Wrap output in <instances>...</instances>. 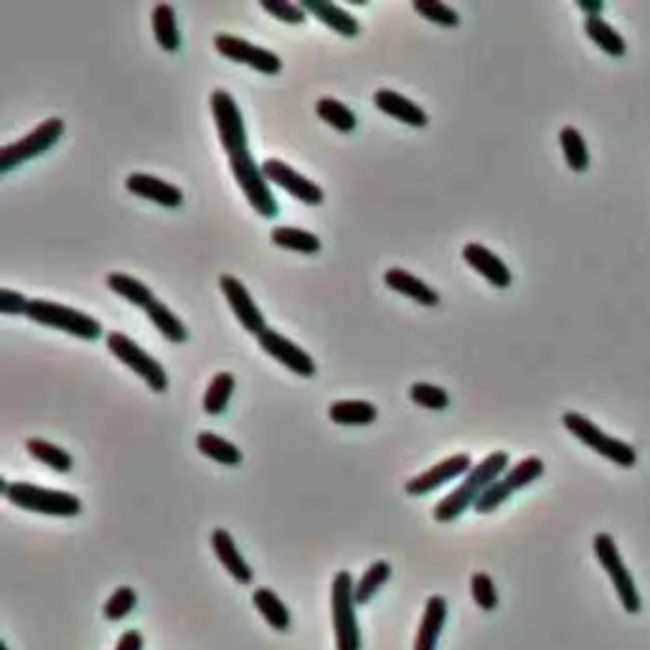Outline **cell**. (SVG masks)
<instances>
[{"label": "cell", "mask_w": 650, "mask_h": 650, "mask_svg": "<svg viewBox=\"0 0 650 650\" xmlns=\"http://www.w3.org/2000/svg\"><path fill=\"white\" fill-rule=\"evenodd\" d=\"M219 285H221V292H224V298L229 300V305H232L237 320L244 325V331L252 333V336H257V338L262 336V333L267 331L265 315L259 313V308L254 305L252 295L247 292V287H244L234 275H221Z\"/></svg>", "instance_id": "13"}, {"label": "cell", "mask_w": 650, "mask_h": 650, "mask_svg": "<svg viewBox=\"0 0 650 650\" xmlns=\"http://www.w3.org/2000/svg\"><path fill=\"white\" fill-rule=\"evenodd\" d=\"M409 397H412L414 404L427 409H445L447 404H450V397H447L445 389L432 384H414L412 389H409Z\"/></svg>", "instance_id": "39"}, {"label": "cell", "mask_w": 650, "mask_h": 650, "mask_svg": "<svg viewBox=\"0 0 650 650\" xmlns=\"http://www.w3.org/2000/svg\"><path fill=\"white\" fill-rule=\"evenodd\" d=\"M229 166H232L234 178H237V183L242 186L244 196H247L249 204L254 206V211L265 216V219L277 216L275 196H272L270 186H267V178L265 173H262V166L254 163L249 150H244V153H237V155H229Z\"/></svg>", "instance_id": "7"}, {"label": "cell", "mask_w": 650, "mask_h": 650, "mask_svg": "<svg viewBox=\"0 0 650 650\" xmlns=\"http://www.w3.org/2000/svg\"><path fill=\"white\" fill-rule=\"evenodd\" d=\"M125 186L135 196H143V199L155 201V204L168 206V209H176V206L183 204V193L176 186L160 181L155 176H148V173H130Z\"/></svg>", "instance_id": "17"}, {"label": "cell", "mask_w": 650, "mask_h": 650, "mask_svg": "<svg viewBox=\"0 0 650 650\" xmlns=\"http://www.w3.org/2000/svg\"><path fill=\"white\" fill-rule=\"evenodd\" d=\"M374 105L379 107L381 112H386V115L397 117L399 122H407V125L412 127L427 125L425 110L414 105L412 100H407V97H402L399 92H392V89H379V92L374 94Z\"/></svg>", "instance_id": "21"}, {"label": "cell", "mask_w": 650, "mask_h": 650, "mask_svg": "<svg viewBox=\"0 0 650 650\" xmlns=\"http://www.w3.org/2000/svg\"><path fill=\"white\" fill-rule=\"evenodd\" d=\"M252 602L259 610V615L265 617L272 628L280 630V633H287V630H290V610H287V605L275 595V592L267 590V587H259V590H254Z\"/></svg>", "instance_id": "24"}, {"label": "cell", "mask_w": 650, "mask_h": 650, "mask_svg": "<svg viewBox=\"0 0 650 650\" xmlns=\"http://www.w3.org/2000/svg\"><path fill=\"white\" fill-rule=\"evenodd\" d=\"M214 46L221 56H226V59H232V61H239V64H249V67H254L257 72L277 74L282 69V61L275 51H267V49H262V46L249 44V41L239 39V36L216 34Z\"/></svg>", "instance_id": "12"}, {"label": "cell", "mask_w": 650, "mask_h": 650, "mask_svg": "<svg viewBox=\"0 0 650 650\" xmlns=\"http://www.w3.org/2000/svg\"><path fill=\"white\" fill-rule=\"evenodd\" d=\"M389 577H392V567H389V562L371 564V567L366 569L364 577H361V582L356 584V592H353V595H356V605H366Z\"/></svg>", "instance_id": "36"}, {"label": "cell", "mask_w": 650, "mask_h": 650, "mask_svg": "<svg viewBox=\"0 0 650 650\" xmlns=\"http://www.w3.org/2000/svg\"><path fill=\"white\" fill-rule=\"evenodd\" d=\"M143 645V635H140L138 630H127V633L117 640L115 650H143Z\"/></svg>", "instance_id": "43"}, {"label": "cell", "mask_w": 650, "mask_h": 650, "mask_svg": "<svg viewBox=\"0 0 650 650\" xmlns=\"http://www.w3.org/2000/svg\"><path fill=\"white\" fill-rule=\"evenodd\" d=\"M541 475H544V463H541V458H524L518 465H513L503 478H498L496 483H493L491 488L478 498L475 511L478 513L496 511V508L501 506L511 493L521 491V488H526L529 483L539 480Z\"/></svg>", "instance_id": "10"}, {"label": "cell", "mask_w": 650, "mask_h": 650, "mask_svg": "<svg viewBox=\"0 0 650 650\" xmlns=\"http://www.w3.org/2000/svg\"><path fill=\"white\" fill-rule=\"evenodd\" d=\"M234 392V376L229 374V371H221V374H216L214 379H211L209 389H206V397H204V409L209 414H221L226 409V404H229V397H232Z\"/></svg>", "instance_id": "35"}, {"label": "cell", "mask_w": 650, "mask_h": 650, "mask_svg": "<svg viewBox=\"0 0 650 650\" xmlns=\"http://www.w3.org/2000/svg\"><path fill=\"white\" fill-rule=\"evenodd\" d=\"M559 143H562L564 158H567L569 168H572L574 173H584L590 168V150H587V143H584L582 133H579L577 127H562Z\"/></svg>", "instance_id": "29"}, {"label": "cell", "mask_w": 650, "mask_h": 650, "mask_svg": "<svg viewBox=\"0 0 650 650\" xmlns=\"http://www.w3.org/2000/svg\"><path fill=\"white\" fill-rule=\"evenodd\" d=\"M508 468V455L506 452H493L480 465H475L468 473V478L463 480L460 488L450 493L447 498H442L435 506V521L440 524H447V521H455L458 516H463L470 506L478 503V498L483 496L498 478H501L503 470Z\"/></svg>", "instance_id": "1"}, {"label": "cell", "mask_w": 650, "mask_h": 650, "mask_svg": "<svg viewBox=\"0 0 650 650\" xmlns=\"http://www.w3.org/2000/svg\"><path fill=\"white\" fill-rule=\"evenodd\" d=\"M107 348H110L115 359H120L122 364L130 366L138 376H143L145 384H148L153 392H166L168 376L166 371H163V366H160L153 356H148L133 338H127L125 333L120 331H112L107 333Z\"/></svg>", "instance_id": "8"}, {"label": "cell", "mask_w": 650, "mask_h": 650, "mask_svg": "<svg viewBox=\"0 0 650 650\" xmlns=\"http://www.w3.org/2000/svg\"><path fill=\"white\" fill-rule=\"evenodd\" d=\"M211 546H214L216 557H219V562L224 564L226 572L232 574L239 584L252 582V569H249V564L244 562V557L239 554L237 544H234V539L229 531L216 529L214 534H211Z\"/></svg>", "instance_id": "20"}, {"label": "cell", "mask_w": 650, "mask_h": 650, "mask_svg": "<svg viewBox=\"0 0 650 650\" xmlns=\"http://www.w3.org/2000/svg\"><path fill=\"white\" fill-rule=\"evenodd\" d=\"M26 450L31 458H36L39 463L49 465V468L56 470V473H69L74 465L72 455H69L67 450H61V447L51 445V442H46V440H39V437H31V440H26Z\"/></svg>", "instance_id": "28"}, {"label": "cell", "mask_w": 650, "mask_h": 650, "mask_svg": "<svg viewBox=\"0 0 650 650\" xmlns=\"http://www.w3.org/2000/svg\"><path fill=\"white\" fill-rule=\"evenodd\" d=\"M61 135H64V122H61L59 117H49V120L36 127L34 133L0 150V173H8L11 168L21 166L26 160L41 155L44 150H49Z\"/></svg>", "instance_id": "9"}, {"label": "cell", "mask_w": 650, "mask_h": 650, "mask_svg": "<svg viewBox=\"0 0 650 650\" xmlns=\"http://www.w3.org/2000/svg\"><path fill=\"white\" fill-rule=\"evenodd\" d=\"M577 6L587 13V18L600 16L605 11V0H577Z\"/></svg>", "instance_id": "44"}, {"label": "cell", "mask_w": 650, "mask_h": 650, "mask_svg": "<svg viewBox=\"0 0 650 650\" xmlns=\"http://www.w3.org/2000/svg\"><path fill=\"white\" fill-rule=\"evenodd\" d=\"M262 173H265V178L270 183H277L280 188H285L287 193H292L295 199H300L303 204H320L323 201V188L318 186V183L308 181L305 176H300L298 171H292L287 163H282V160H265L262 163Z\"/></svg>", "instance_id": "14"}, {"label": "cell", "mask_w": 650, "mask_h": 650, "mask_svg": "<svg viewBox=\"0 0 650 650\" xmlns=\"http://www.w3.org/2000/svg\"><path fill=\"white\" fill-rule=\"evenodd\" d=\"M196 447H199L201 455H206V458L216 460V463L221 465L242 463V452H239V447H234L232 442H226L224 437L211 435V432H201V435L196 437Z\"/></svg>", "instance_id": "32"}, {"label": "cell", "mask_w": 650, "mask_h": 650, "mask_svg": "<svg viewBox=\"0 0 650 650\" xmlns=\"http://www.w3.org/2000/svg\"><path fill=\"white\" fill-rule=\"evenodd\" d=\"M259 346H262V351L265 353H270L272 359H277L280 364H285L287 369L295 371V374H300V376L315 374V361L310 359L303 348L295 346L292 341H287V338L280 336V333H275L267 328V331L259 336Z\"/></svg>", "instance_id": "15"}, {"label": "cell", "mask_w": 650, "mask_h": 650, "mask_svg": "<svg viewBox=\"0 0 650 650\" xmlns=\"http://www.w3.org/2000/svg\"><path fill=\"white\" fill-rule=\"evenodd\" d=\"M259 6L285 23H303L305 21V11H303V6H298V3H287V0H262Z\"/></svg>", "instance_id": "41"}, {"label": "cell", "mask_w": 650, "mask_h": 650, "mask_svg": "<svg viewBox=\"0 0 650 650\" xmlns=\"http://www.w3.org/2000/svg\"><path fill=\"white\" fill-rule=\"evenodd\" d=\"M28 305H31V300H26L21 295V292H13V290H0V313H28Z\"/></svg>", "instance_id": "42"}, {"label": "cell", "mask_w": 650, "mask_h": 650, "mask_svg": "<svg viewBox=\"0 0 650 650\" xmlns=\"http://www.w3.org/2000/svg\"><path fill=\"white\" fill-rule=\"evenodd\" d=\"M0 650H8V645L6 643H0Z\"/></svg>", "instance_id": "45"}, {"label": "cell", "mask_w": 650, "mask_h": 650, "mask_svg": "<svg viewBox=\"0 0 650 650\" xmlns=\"http://www.w3.org/2000/svg\"><path fill=\"white\" fill-rule=\"evenodd\" d=\"M584 31H587V36H590L592 41H595L597 46H600L605 54L615 56V59H620V56H625V51H628V44H625V39L620 34H617L615 28L610 26L607 21H602L600 16H590L587 21H584Z\"/></svg>", "instance_id": "25"}, {"label": "cell", "mask_w": 650, "mask_h": 650, "mask_svg": "<svg viewBox=\"0 0 650 650\" xmlns=\"http://www.w3.org/2000/svg\"><path fill=\"white\" fill-rule=\"evenodd\" d=\"M447 620V602L445 597L435 595L427 600L425 615H422V623H419L417 630V643H414V650H435L437 640H440L442 628H445Z\"/></svg>", "instance_id": "19"}, {"label": "cell", "mask_w": 650, "mask_h": 650, "mask_svg": "<svg viewBox=\"0 0 650 650\" xmlns=\"http://www.w3.org/2000/svg\"><path fill=\"white\" fill-rule=\"evenodd\" d=\"M135 605H138V595H135L133 587H120V590H115V595L105 602V610L102 612H105V617L110 623H117V620H125V617L135 610Z\"/></svg>", "instance_id": "38"}, {"label": "cell", "mask_w": 650, "mask_h": 650, "mask_svg": "<svg viewBox=\"0 0 650 650\" xmlns=\"http://www.w3.org/2000/svg\"><path fill=\"white\" fill-rule=\"evenodd\" d=\"M305 13H313L318 16L325 26H331L333 31L343 36H356L359 34V21L346 11V8L336 6V3H328V0H303L300 3Z\"/></svg>", "instance_id": "22"}, {"label": "cell", "mask_w": 650, "mask_h": 650, "mask_svg": "<svg viewBox=\"0 0 650 650\" xmlns=\"http://www.w3.org/2000/svg\"><path fill=\"white\" fill-rule=\"evenodd\" d=\"M414 11H417L419 16H425L427 21L437 23V26L455 28L460 23L458 11L440 3V0H414Z\"/></svg>", "instance_id": "37"}, {"label": "cell", "mask_w": 650, "mask_h": 650, "mask_svg": "<svg viewBox=\"0 0 650 650\" xmlns=\"http://www.w3.org/2000/svg\"><path fill=\"white\" fill-rule=\"evenodd\" d=\"M211 112H214L216 130H219V140L224 145L226 155H237L247 150V130H244L242 112H239L237 102L229 92L216 89L211 94Z\"/></svg>", "instance_id": "11"}, {"label": "cell", "mask_w": 650, "mask_h": 650, "mask_svg": "<svg viewBox=\"0 0 650 650\" xmlns=\"http://www.w3.org/2000/svg\"><path fill=\"white\" fill-rule=\"evenodd\" d=\"M386 285L392 287V290L402 292V295H407V298L417 300V303L422 305H437L440 303V295H437L435 290H432L430 285H425V282L419 280V277L409 275L407 270H399V267H394V270L386 272Z\"/></svg>", "instance_id": "23"}, {"label": "cell", "mask_w": 650, "mask_h": 650, "mask_svg": "<svg viewBox=\"0 0 650 650\" xmlns=\"http://www.w3.org/2000/svg\"><path fill=\"white\" fill-rule=\"evenodd\" d=\"M315 112H318L320 120H325L331 127L341 130V133H351L353 127H356V115L343 102L333 100V97H320L315 102Z\"/></svg>", "instance_id": "34"}, {"label": "cell", "mask_w": 650, "mask_h": 650, "mask_svg": "<svg viewBox=\"0 0 650 650\" xmlns=\"http://www.w3.org/2000/svg\"><path fill=\"white\" fill-rule=\"evenodd\" d=\"M153 31L160 49L178 51V46H181V34H178L176 11H173V6H168V3H158V6L153 8Z\"/></svg>", "instance_id": "26"}, {"label": "cell", "mask_w": 650, "mask_h": 650, "mask_svg": "<svg viewBox=\"0 0 650 650\" xmlns=\"http://www.w3.org/2000/svg\"><path fill=\"white\" fill-rule=\"evenodd\" d=\"M463 257L475 272L491 282L493 287H508L511 285V270L503 265V259L498 254H493L491 249H485L483 244H468L463 249Z\"/></svg>", "instance_id": "18"}, {"label": "cell", "mask_w": 650, "mask_h": 650, "mask_svg": "<svg viewBox=\"0 0 650 650\" xmlns=\"http://www.w3.org/2000/svg\"><path fill=\"white\" fill-rule=\"evenodd\" d=\"M6 498L13 506L23 508V511L46 513V516H79L82 513V501L77 496L64 491H51V488H39L34 483H11Z\"/></svg>", "instance_id": "4"}, {"label": "cell", "mask_w": 650, "mask_h": 650, "mask_svg": "<svg viewBox=\"0 0 650 650\" xmlns=\"http://www.w3.org/2000/svg\"><path fill=\"white\" fill-rule=\"evenodd\" d=\"M562 422L579 442H584L590 450L600 452L602 458H607L610 463L620 465V468H635V463H638V452H635L633 445L602 432L600 427H597L595 422H590L584 414L567 412L562 417Z\"/></svg>", "instance_id": "2"}, {"label": "cell", "mask_w": 650, "mask_h": 650, "mask_svg": "<svg viewBox=\"0 0 650 650\" xmlns=\"http://www.w3.org/2000/svg\"><path fill=\"white\" fill-rule=\"evenodd\" d=\"M272 242L282 249H292V252H320V239L315 234L303 232V229H292V226H277V229H272Z\"/></svg>", "instance_id": "33"}, {"label": "cell", "mask_w": 650, "mask_h": 650, "mask_svg": "<svg viewBox=\"0 0 650 650\" xmlns=\"http://www.w3.org/2000/svg\"><path fill=\"white\" fill-rule=\"evenodd\" d=\"M107 287L143 310L155 300L148 285H143V282L135 280V277L130 275H122V272H112V275H107Z\"/></svg>", "instance_id": "31"}, {"label": "cell", "mask_w": 650, "mask_h": 650, "mask_svg": "<svg viewBox=\"0 0 650 650\" xmlns=\"http://www.w3.org/2000/svg\"><path fill=\"white\" fill-rule=\"evenodd\" d=\"M473 470V463H470L468 455H452V458L442 460V463H437L435 468H427L425 473L417 475V478H412L407 483V493H412V496H425V493L435 491V488H440V485H445L447 480L458 478V475L463 473H470Z\"/></svg>", "instance_id": "16"}, {"label": "cell", "mask_w": 650, "mask_h": 650, "mask_svg": "<svg viewBox=\"0 0 650 650\" xmlns=\"http://www.w3.org/2000/svg\"><path fill=\"white\" fill-rule=\"evenodd\" d=\"M28 318L34 323L56 328V331L72 333V336L84 338V341H97L102 336V325L87 313L69 308V305L51 303V300H31L28 305Z\"/></svg>", "instance_id": "3"}, {"label": "cell", "mask_w": 650, "mask_h": 650, "mask_svg": "<svg viewBox=\"0 0 650 650\" xmlns=\"http://www.w3.org/2000/svg\"><path fill=\"white\" fill-rule=\"evenodd\" d=\"M145 313H148V318L153 320L155 328L171 343H183L188 338V328L183 325V320L178 318V315H173L171 310H168V305H163L160 300H153V303L145 308Z\"/></svg>", "instance_id": "27"}, {"label": "cell", "mask_w": 650, "mask_h": 650, "mask_svg": "<svg viewBox=\"0 0 650 650\" xmlns=\"http://www.w3.org/2000/svg\"><path fill=\"white\" fill-rule=\"evenodd\" d=\"M473 600L475 605L485 612H493L498 607L496 584H493V579L485 572L473 574Z\"/></svg>", "instance_id": "40"}, {"label": "cell", "mask_w": 650, "mask_h": 650, "mask_svg": "<svg viewBox=\"0 0 650 650\" xmlns=\"http://www.w3.org/2000/svg\"><path fill=\"white\" fill-rule=\"evenodd\" d=\"M333 630H336L338 650H361V633L356 623V584L348 572L333 577Z\"/></svg>", "instance_id": "5"}, {"label": "cell", "mask_w": 650, "mask_h": 650, "mask_svg": "<svg viewBox=\"0 0 650 650\" xmlns=\"http://www.w3.org/2000/svg\"><path fill=\"white\" fill-rule=\"evenodd\" d=\"M328 417H331V422H336V425H371L376 419V407L369 402H359V399H353V402H336L328 409Z\"/></svg>", "instance_id": "30"}, {"label": "cell", "mask_w": 650, "mask_h": 650, "mask_svg": "<svg viewBox=\"0 0 650 650\" xmlns=\"http://www.w3.org/2000/svg\"><path fill=\"white\" fill-rule=\"evenodd\" d=\"M595 557L600 559L602 569H605L607 577H610L612 587H615L617 597H620V602H623L625 612L638 615L640 607H643V600H640V592L638 587H635L633 574H630L628 567H625L623 557H620V549H617L615 539H612L610 534L595 536Z\"/></svg>", "instance_id": "6"}]
</instances>
